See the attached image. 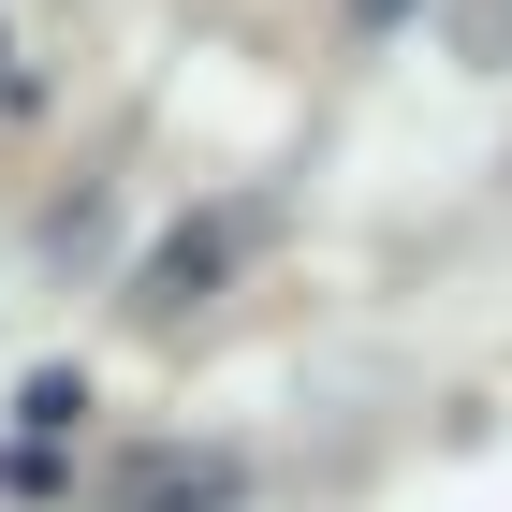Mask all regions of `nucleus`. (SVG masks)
Masks as SVG:
<instances>
[{"label": "nucleus", "instance_id": "1", "mask_svg": "<svg viewBox=\"0 0 512 512\" xmlns=\"http://www.w3.org/2000/svg\"><path fill=\"white\" fill-rule=\"evenodd\" d=\"M220 264H235V220H191V235H161L147 278H132V322H191L205 293H220Z\"/></svg>", "mask_w": 512, "mask_h": 512}, {"label": "nucleus", "instance_id": "2", "mask_svg": "<svg viewBox=\"0 0 512 512\" xmlns=\"http://www.w3.org/2000/svg\"><path fill=\"white\" fill-rule=\"evenodd\" d=\"M235 454H132V469H118V512H220V498H235Z\"/></svg>", "mask_w": 512, "mask_h": 512}, {"label": "nucleus", "instance_id": "3", "mask_svg": "<svg viewBox=\"0 0 512 512\" xmlns=\"http://www.w3.org/2000/svg\"><path fill=\"white\" fill-rule=\"evenodd\" d=\"M395 15H410V0H352V30H395Z\"/></svg>", "mask_w": 512, "mask_h": 512}]
</instances>
